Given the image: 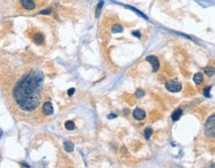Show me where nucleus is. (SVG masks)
Returning a JSON list of instances; mask_svg holds the SVG:
<instances>
[{
    "instance_id": "f257e3e1",
    "label": "nucleus",
    "mask_w": 215,
    "mask_h": 168,
    "mask_svg": "<svg viewBox=\"0 0 215 168\" xmlns=\"http://www.w3.org/2000/svg\"><path fill=\"white\" fill-rule=\"evenodd\" d=\"M43 75L39 71H31L21 77L13 88V99L24 112L38 110L43 88Z\"/></svg>"
},
{
    "instance_id": "f03ea898",
    "label": "nucleus",
    "mask_w": 215,
    "mask_h": 168,
    "mask_svg": "<svg viewBox=\"0 0 215 168\" xmlns=\"http://www.w3.org/2000/svg\"><path fill=\"white\" fill-rule=\"evenodd\" d=\"M204 131H205V134H206L208 137H210V138L215 137V115H211V117L207 119L206 123H205V126H204Z\"/></svg>"
},
{
    "instance_id": "7ed1b4c3",
    "label": "nucleus",
    "mask_w": 215,
    "mask_h": 168,
    "mask_svg": "<svg viewBox=\"0 0 215 168\" xmlns=\"http://www.w3.org/2000/svg\"><path fill=\"white\" fill-rule=\"evenodd\" d=\"M164 87H166L167 90L169 91V92H171V93H177L180 92V90H182V84L180 83V82L177 81H169L166 83V85H164Z\"/></svg>"
},
{
    "instance_id": "20e7f679",
    "label": "nucleus",
    "mask_w": 215,
    "mask_h": 168,
    "mask_svg": "<svg viewBox=\"0 0 215 168\" xmlns=\"http://www.w3.org/2000/svg\"><path fill=\"white\" fill-rule=\"evenodd\" d=\"M146 61L150 63L153 67V72H157L160 68V62H159V59L157 58L156 56H148L146 58Z\"/></svg>"
},
{
    "instance_id": "39448f33",
    "label": "nucleus",
    "mask_w": 215,
    "mask_h": 168,
    "mask_svg": "<svg viewBox=\"0 0 215 168\" xmlns=\"http://www.w3.org/2000/svg\"><path fill=\"white\" fill-rule=\"evenodd\" d=\"M20 4L25 10H33L36 8L34 0H20Z\"/></svg>"
},
{
    "instance_id": "423d86ee",
    "label": "nucleus",
    "mask_w": 215,
    "mask_h": 168,
    "mask_svg": "<svg viewBox=\"0 0 215 168\" xmlns=\"http://www.w3.org/2000/svg\"><path fill=\"white\" fill-rule=\"evenodd\" d=\"M43 112H44V115H51L54 113V108H53V104L51 101H45L44 104H43Z\"/></svg>"
},
{
    "instance_id": "0eeeda50",
    "label": "nucleus",
    "mask_w": 215,
    "mask_h": 168,
    "mask_svg": "<svg viewBox=\"0 0 215 168\" xmlns=\"http://www.w3.org/2000/svg\"><path fill=\"white\" fill-rule=\"evenodd\" d=\"M133 117L137 120H142L146 117V112H144L142 108H135L133 112Z\"/></svg>"
},
{
    "instance_id": "6e6552de",
    "label": "nucleus",
    "mask_w": 215,
    "mask_h": 168,
    "mask_svg": "<svg viewBox=\"0 0 215 168\" xmlns=\"http://www.w3.org/2000/svg\"><path fill=\"white\" fill-rule=\"evenodd\" d=\"M33 40H34V42H35L36 44L41 45V44H43V43H44L45 38L41 33H36L35 35H34V37H33Z\"/></svg>"
},
{
    "instance_id": "1a4fd4ad",
    "label": "nucleus",
    "mask_w": 215,
    "mask_h": 168,
    "mask_svg": "<svg viewBox=\"0 0 215 168\" xmlns=\"http://www.w3.org/2000/svg\"><path fill=\"white\" fill-rule=\"evenodd\" d=\"M182 115V110L177 108V110H175V112H173V115H171V119H173V121H177V120L180 119Z\"/></svg>"
},
{
    "instance_id": "9d476101",
    "label": "nucleus",
    "mask_w": 215,
    "mask_h": 168,
    "mask_svg": "<svg viewBox=\"0 0 215 168\" xmlns=\"http://www.w3.org/2000/svg\"><path fill=\"white\" fill-rule=\"evenodd\" d=\"M193 81L196 85H200V84L203 82V75L201 74V73H197V74H195L193 77Z\"/></svg>"
},
{
    "instance_id": "9b49d317",
    "label": "nucleus",
    "mask_w": 215,
    "mask_h": 168,
    "mask_svg": "<svg viewBox=\"0 0 215 168\" xmlns=\"http://www.w3.org/2000/svg\"><path fill=\"white\" fill-rule=\"evenodd\" d=\"M204 73H205V75H206V76L212 77V76H214V75H215V69L213 67H207V68H205V69H204Z\"/></svg>"
},
{
    "instance_id": "f8f14e48",
    "label": "nucleus",
    "mask_w": 215,
    "mask_h": 168,
    "mask_svg": "<svg viewBox=\"0 0 215 168\" xmlns=\"http://www.w3.org/2000/svg\"><path fill=\"white\" fill-rule=\"evenodd\" d=\"M112 32L113 33H120L123 31V27L120 24H114L112 25Z\"/></svg>"
},
{
    "instance_id": "ddd939ff",
    "label": "nucleus",
    "mask_w": 215,
    "mask_h": 168,
    "mask_svg": "<svg viewBox=\"0 0 215 168\" xmlns=\"http://www.w3.org/2000/svg\"><path fill=\"white\" fill-rule=\"evenodd\" d=\"M63 147H65V150L67 152H72V150H74V144L72 143V142L70 141H67L65 142V144H63Z\"/></svg>"
},
{
    "instance_id": "4468645a",
    "label": "nucleus",
    "mask_w": 215,
    "mask_h": 168,
    "mask_svg": "<svg viewBox=\"0 0 215 168\" xmlns=\"http://www.w3.org/2000/svg\"><path fill=\"white\" fill-rule=\"evenodd\" d=\"M65 126L68 130H74V129L75 128V124L74 123V121H72V120H68V121L65 123Z\"/></svg>"
},
{
    "instance_id": "2eb2a0df",
    "label": "nucleus",
    "mask_w": 215,
    "mask_h": 168,
    "mask_svg": "<svg viewBox=\"0 0 215 168\" xmlns=\"http://www.w3.org/2000/svg\"><path fill=\"white\" fill-rule=\"evenodd\" d=\"M152 132H153L152 128H147L145 130V137L147 138V139H149V138H150V136H151V134H152Z\"/></svg>"
},
{
    "instance_id": "dca6fc26",
    "label": "nucleus",
    "mask_w": 215,
    "mask_h": 168,
    "mask_svg": "<svg viewBox=\"0 0 215 168\" xmlns=\"http://www.w3.org/2000/svg\"><path fill=\"white\" fill-rule=\"evenodd\" d=\"M210 90H211V88H210V87H206V88H204V90H203V94H204L205 97H210V94H209Z\"/></svg>"
},
{
    "instance_id": "f3484780",
    "label": "nucleus",
    "mask_w": 215,
    "mask_h": 168,
    "mask_svg": "<svg viewBox=\"0 0 215 168\" xmlns=\"http://www.w3.org/2000/svg\"><path fill=\"white\" fill-rule=\"evenodd\" d=\"M136 96L138 97H142L144 96V92L142 90H138L136 92Z\"/></svg>"
},
{
    "instance_id": "a211bd4d",
    "label": "nucleus",
    "mask_w": 215,
    "mask_h": 168,
    "mask_svg": "<svg viewBox=\"0 0 215 168\" xmlns=\"http://www.w3.org/2000/svg\"><path fill=\"white\" fill-rule=\"evenodd\" d=\"M102 4H103V2H100V3L98 4V6H97V9H96V16L97 17H98V15H99V9H101Z\"/></svg>"
},
{
    "instance_id": "6ab92c4d",
    "label": "nucleus",
    "mask_w": 215,
    "mask_h": 168,
    "mask_svg": "<svg viewBox=\"0 0 215 168\" xmlns=\"http://www.w3.org/2000/svg\"><path fill=\"white\" fill-rule=\"evenodd\" d=\"M74 88H70V90L68 91V96H72V95H74Z\"/></svg>"
},
{
    "instance_id": "aec40b11",
    "label": "nucleus",
    "mask_w": 215,
    "mask_h": 168,
    "mask_svg": "<svg viewBox=\"0 0 215 168\" xmlns=\"http://www.w3.org/2000/svg\"><path fill=\"white\" fill-rule=\"evenodd\" d=\"M117 117V115H114V113H111V115H108V119H115Z\"/></svg>"
},
{
    "instance_id": "412c9836",
    "label": "nucleus",
    "mask_w": 215,
    "mask_h": 168,
    "mask_svg": "<svg viewBox=\"0 0 215 168\" xmlns=\"http://www.w3.org/2000/svg\"><path fill=\"white\" fill-rule=\"evenodd\" d=\"M133 34H134V35H136V37H138V38H140V37H141V34L139 33V32H137V31H135V32H133Z\"/></svg>"
}]
</instances>
